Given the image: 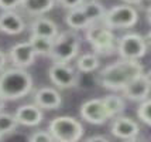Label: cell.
Here are the masks:
<instances>
[{
    "instance_id": "6da1fadb",
    "label": "cell",
    "mask_w": 151,
    "mask_h": 142,
    "mask_svg": "<svg viewBox=\"0 0 151 142\" xmlns=\"http://www.w3.org/2000/svg\"><path fill=\"white\" fill-rule=\"evenodd\" d=\"M144 74V68L138 61L119 60L107 66L99 74V81L107 90L123 91L133 80Z\"/></svg>"
},
{
    "instance_id": "7a4b0ae2",
    "label": "cell",
    "mask_w": 151,
    "mask_h": 142,
    "mask_svg": "<svg viewBox=\"0 0 151 142\" xmlns=\"http://www.w3.org/2000/svg\"><path fill=\"white\" fill-rule=\"evenodd\" d=\"M33 90V78L24 68H7L0 73V95L4 100H20Z\"/></svg>"
},
{
    "instance_id": "3957f363",
    "label": "cell",
    "mask_w": 151,
    "mask_h": 142,
    "mask_svg": "<svg viewBox=\"0 0 151 142\" xmlns=\"http://www.w3.org/2000/svg\"><path fill=\"white\" fill-rule=\"evenodd\" d=\"M79 47H81L79 36L73 30H68L58 34V37L54 40L50 57L54 60V63L66 64L76 57Z\"/></svg>"
},
{
    "instance_id": "277c9868",
    "label": "cell",
    "mask_w": 151,
    "mask_h": 142,
    "mask_svg": "<svg viewBox=\"0 0 151 142\" xmlns=\"http://www.w3.org/2000/svg\"><path fill=\"white\" fill-rule=\"evenodd\" d=\"M50 134L55 142H78L83 135L82 124L72 117H57L50 124Z\"/></svg>"
},
{
    "instance_id": "5b68a950",
    "label": "cell",
    "mask_w": 151,
    "mask_h": 142,
    "mask_svg": "<svg viewBox=\"0 0 151 142\" xmlns=\"http://www.w3.org/2000/svg\"><path fill=\"white\" fill-rule=\"evenodd\" d=\"M138 20V13L136 9L129 4L114 6L106 12L103 17V26L107 28H129L133 27Z\"/></svg>"
},
{
    "instance_id": "8992f818",
    "label": "cell",
    "mask_w": 151,
    "mask_h": 142,
    "mask_svg": "<svg viewBox=\"0 0 151 142\" xmlns=\"http://www.w3.org/2000/svg\"><path fill=\"white\" fill-rule=\"evenodd\" d=\"M86 40L89 41V44L92 46L96 53L109 54L114 48L116 37L112 33V30L107 28L106 26L91 24L89 27L86 28Z\"/></svg>"
},
{
    "instance_id": "52a82bcc",
    "label": "cell",
    "mask_w": 151,
    "mask_h": 142,
    "mask_svg": "<svg viewBox=\"0 0 151 142\" xmlns=\"http://www.w3.org/2000/svg\"><path fill=\"white\" fill-rule=\"evenodd\" d=\"M117 51L123 60L138 61L147 53V41L140 34L129 33L119 40Z\"/></svg>"
},
{
    "instance_id": "ba28073f",
    "label": "cell",
    "mask_w": 151,
    "mask_h": 142,
    "mask_svg": "<svg viewBox=\"0 0 151 142\" xmlns=\"http://www.w3.org/2000/svg\"><path fill=\"white\" fill-rule=\"evenodd\" d=\"M81 117L89 124H95V125H102L110 118V115L103 104V100H98V98L89 100L82 104Z\"/></svg>"
},
{
    "instance_id": "9c48e42d",
    "label": "cell",
    "mask_w": 151,
    "mask_h": 142,
    "mask_svg": "<svg viewBox=\"0 0 151 142\" xmlns=\"http://www.w3.org/2000/svg\"><path fill=\"white\" fill-rule=\"evenodd\" d=\"M50 78L51 81L59 88H72L78 82V75L66 64H58L55 63L50 68Z\"/></svg>"
},
{
    "instance_id": "30bf717a",
    "label": "cell",
    "mask_w": 151,
    "mask_h": 142,
    "mask_svg": "<svg viewBox=\"0 0 151 142\" xmlns=\"http://www.w3.org/2000/svg\"><path fill=\"white\" fill-rule=\"evenodd\" d=\"M10 60L14 64V67L17 68H27L30 67L35 60V51H34L33 46L30 44V41H24V43H19L10 48Z\"/></svg>"
},
{
    "instance_id": "8fae6325",
    "label": "cell",
    "mask_w": 151,
    "mask_h": 142,
    "mask_svg": "<svg viewBox=\"0 0 151 142\" xmlns=\"http://www.w3.org/2000/svg\"><path fill=\"white\" fill-rule=\"evenodd\" d=\"M151 92V82L145 78V75H140L136 80H133L127 87L123 90V94L132 100V101H145L148 100V95Z\"/></svg>"
},
{
    "instance_id": "7c38bea8",
    "label": "cell",
    "mask_w": 151,
    "mask_h": 142,
    "mask_svg": "<svg viewBox=\"0 0 151 142\" xmlns=\"http://www.w3.org/2000/svg\"><path fill=\"white\" fill-rule=\"evenodd\" d=\"M138 131L140 128H138L137 122L127 117H117L112 124V134L123 141H130V139L137 138Z\"/></svg>"
},
{
    "instance_id": "4fadbf2b",
    "label": "cell",
    "mask_w": 151,
    "mask_h": 142,
    "mask_svg": "<svg viewBox=\"0 0 151 142\" xmlns=\"http://www.w3.org/2000/svg\"><path fill=\"white\" fill-rule=\"evenodd\" d=\"M14 117L20 125L35 127L42 121V109L35 104H26L17 108Z\"/></svg>"
},
{
    "instance_id": "5bb4252c",
    "label": "cell",
    "mask_w": 151,
    "mask_h": 142,
    "mask_svg": "<svg viewBox=\"0 0 151 142\" xmlns=\"http://www.w3.org/2000/svg\"><path fill=\"white\" fill-rule=\"evenodd\" d=\"M34 101H35V105H38L41 109H55L61 105L62 98L57 90L44 87L40 88L34 94Z\"/></svg>"
},
{
    "instance_id": "9a60e30c",
    "label": "cell",
    "mask_w": 151,
    "mask_h": 142,
    "mask_svg": "<svg viewBox=\"0 0 151 142\" xmlns=\"http://www.w3.org/2000/svg\"><path fill=\"white\" fill-rule=\"evenodd\" d=\"M26 23L21 16L14 12H3L0 14V30L6 34H20L24 31Z\"/></svg>"
},
{
    "instance_id": "2e32d148",
    "label": "cell",
    "mask_w": 151,
    "mask_h": 142,
    "mask_svg": "<svg viewBox=\"0 0 151 142\" xmlns=\"http://www.w3.org/2000/svg\"><path fill=\"white\" fill-rule=\"evenodd\" d=\"M58 26L50 19L38 17L31 23V36H38V37L55 40L58 37Z\"/></svg>"
},
{
    "instance_id": "e0dca14e",
    "label": "cell",
    "mask_w": 151,
    "mask_h": 142,
    "mask_svg": "<svg viewBox=\"0 0 151 142\" xmlns=\"http://www.w3.org/2000/svg\"><path fill=\"white\" fill-rule=\"evenodd\" d=\"M81 9L83 10V13L85 16L88 17V20L91 21V24L93 23H96V21H100L103 20V17H105L106 14V10L103 9V6L96 1V0H89V1H85Z\"/></svg>"
},
{
    "instance_id": "ac0fdd59",
    "label": "cell",
    "mask_w": 151,
    "mask_h": 142,
    "mask_svg": "<svg viewBox=\"0 0 151 142\" xmlns=\"http://www.w3.org/2000/svg\"><path fill=\"white\" fill-rule=\"evenodd\" d=\"M65 21L72 30L88 28L91 26V21L88 20V17L85 16L83 10H82L81 7L73 9V10H69V13L66 14V17H65Z\"/></svg>"
},
{
    "instance_id": "d6986e66",
    "label": "cell",
    "mask_w": 151,
    "mask_h": 142,
    "mask_svg": "<svg viewBox=\"0 0 151 142\" xmlns=\"http://www.w3.org/2000/svg\"><path fill=\"white\" fill-rule=\"evenodd\" d=\"M57 0H24L23 7L26 9V12L34 16H40L47 12H50L54 7Z\"/></svg>"
},
{
    "instance_id": "ffe728a7",
    "label": "cell",
    "mask_w": 151,
    "mask_h": 142,
    "mask_svg": "<svg viewBox=\"0 0 151 142\" xmlns=\"http://www.w3.org/2000/svg\"><path fill=\"white\" fill-rule=\"evenodd\" d=\"M30 44L33 46L34 51L37 55H50L52 50L54 40L45 39V37H38V36H31L30 37Z\"/></svg>"
},
{
    "instance_id": "44dd1931",
    "label": "cell",
    "mask_w": 151,
    "mask_h": 142,
    "mask_svg": "<svg viewBox=\"0 0 151 142\" xmlns=\"http://www.w3.org/2000/svg\"><path fill=\"white\" fill-rule=\"evenodd\" d=\"M103 104H105L110 118L112 117H117L124 109V101L119 95H107V97H105L103 98Z\"/></svg>"
},
{
    "instance_id": "7402d4cb",
    "label": "cell",
    "mask_w": 151,
    "mask_h": 142,
    "mask_svg": "<svg viewBox=\"0 0 151 142\" xmlns=\"http://www.w3.org/2000/svg\"><path fill=\"white\" fill-rule=\"evenodd\" d=\"M76 67L82 73H92L99 67V58L95 54H83L78 58Z\"/></svg>"
},
{
    "instance_id": "603a6c76",
    "label": "cell",
    "mask_w": 151,
    "mask_h": 142,
    "mask_svg": "<svg viewBox=\"0 0 151 142\" xmlns=\"http://www.w3.org/2000/svg\"><path fill=\"white\" fill-rule=\"evenodd\" d=\"M17 125H19V122L14 115H10L7 112H0V131L3 135L13 132L17 128Z\"/></svg>"
},
{
    "instance_id": "cb8c5ba5",
    "label": "cell",
    "mask_w": 151,
    "mask_h": 142,
    "mask_svg": "<svg viewBox=\"0 0 151 142\" xmlns=\"http://www.w3.org/2000/svg\"><path fill=\"white\" fill-rule=\"evenodd\" d=\"M137 115L144 124L151 125V98L141 102V105L137 109Z\"/></svg>"
},
{
    "instance_id": "d4e9b609",
    "label": "cell",
    "mask_w": 151,
    "mask_h": 142,
    "mask_svg": "<svg viewBox=\"0 0 151 142\" xmlns=\"http://www.w3.org/2000/svg\"><path fill=\"white\" fill-rule=\"evenodd\" d=\"M30 142H55V139L52 138V135L50 132L45 131H37L31 134L30 136Z\"/></svg>"
},
{
    "instance_id": "484cf974",
    "label": "cell",
    "mask_w": 151,
    "mask_h": 142,
    "mask_svg": "<svg viewBox=\"0 0 151 142\" xmlns=\"http://www.w3.org/2000/svg\"><path fill=\"white\" fill-rule=\"evenodd\" d=\"M24 0H0V9L4 12H13V9L23 6Z\"/></svg>"
},
{
    "instance_id": "4316f807",
    "label": "cell",
    "mask_w": 151,
    "mask_h": 142,
    "mask_svg": "<svg viewBox=\"0 0 151 142\" xmlns=\"http://www.w3.org/2000/svg\"><path fill=\"white\" fill-rule=\"evenodd\" d=\"M59 4L65 9H69V10H73V9H78L81 7L85 1L83 0H57Z\"/></svg>"
},
{
    "instance_id": "83f0119b",
    "label": "cell",
    "mask_w": 151,
    "mask_h": 142,
    "mask_svg": "<svg viewBox=\"0 0 151 142\" xmlns=\"http://www.w3.org/2000/svg\"><path fill=\"white\" fill-rule=\"evenodd\" d=\"M85 142H109V141L106 139L105 136L96 135V136H91V138H88Z\"/></svg>"
},
{
    "instance_id": "f1b7e54d",
    "label": "cell",
    "mask_w": 151,
    "mask_h": 142,
    "mask_svg": "<svg viewBox=\"0 0 151 142\" xmlns=\"http://www.w3.org/2000/svg\"><path fill=\"white\" fill-rule=\"evenodd\" d=\"M4 67H6V55H4V53L0 50V71H3Z\"/></svg>"
},
{
    "instance_id": "f546056e",
    "label": "cell",
    "mask_w": 151,
    "mask_h": 142,
    "mask_svg": "<svg viewBox=\"0 0 151 142\" xmlns=\"http://www.w3.org/2000/svg\"><path fill=\"white\" fill-rule=\"evenodd\" d=\"M126 4H129V6H132V4H140L143 0H123Z\"/></svg>"
},
{
    "instance_id": "4dcf8cb0",
    "label": "cell",
    "mask_w": 151,
    "mask_h": 142,
    "mask_svg": "<svg viewBox=\"0 0 151 142\" xmlns=\"http://www.w3.org/2000/svg\"><path fill=\"white\" fill-rule=\"evenodd\" d=\"M4 101H6V100L0 95V112H1V111H3V108H4Z\"/></svg>"
},
{
    "instance_id": "1f68e13d",
    "label": "cell",
    "mask_w": 151,
    "mask_h": 142,
    "mask_svg": "<svg viewBox=\"0 0 151 142\" xmlns=\"http://www.w3.org/2000/svg\"><path fill=\"white\" fill-rule=\"evenodd\" d=\"M145 41H147V44H150V46H151V31L147 34V37H145Z\"/></svg>"
},
{
    "instance_id": "d6a6232c",
    "label": "cell",
    "mask_w": 151,
    "mask_h": 142,
    "mask_svg": "<svg viewBox=\"0 0 151 142\" xmlns=\"http://www.w3.org/2000/svg\"><path fill=\"white\" fill-rule=\"evenodd\" d=\"M147 17H148V21H150V24H151V6L147 10Z\"/></svg>"
},
{
    "instance_id": "836d02e7",
    "label": "cell",
    "mask_w": 151,
    "mask_h": 142,
    "mask_svg": "<svg viewBox=\"0 0 151 142\" xmlns=\"http://www.w3.org/2000/svg\"><path fill=\"white\" fill-rule=\"evenodd\" d=\"M144 75H145V78L151 82V71H148V73H147V74H144Z\"/></svg>"
},
{
    "instance_id": "e575fe53",
    "label": "cell",
    "mask_w": 151,
    "mask_h": 142,
    "mask_svg": "<svg viewBox=\"0 0 151 142\" xmlns=\"http://www.w3.org/2000/svg\"><path fill=\"white\" fill-rule=\"evenodd\" d=\"M127 142H144V141H141V139H137V138H134V139H130V141H127Z\"/></svg>"
},
{
    "instance_id": "d590c367",
    "label": "cell",
    "mask_w": 151,
    "mask_h": 142,
    "mask_svg": "<svg viewBox=\"0 0 151 142\" xmlns=\"http://www.w3.org/2000/svg\"><path fill=\"white\" fill-rule=\"evenodd\" d=\"M1 138H3V134H1V131H0V139H1Z\"/></svg>"
}]
</instances>
